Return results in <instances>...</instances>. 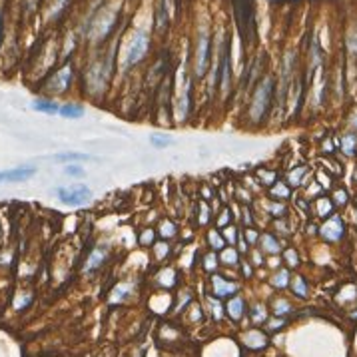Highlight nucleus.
<instances>
[{
    "label": "nucleus",
    "mask_w": 357,
    "mask_h": 357,
    "mask_svg": "<svg viewBox=\"0 0 357 357\" xmlns=\"http://www.w3.org/2000/svg\"><path fill=\"white\" fill-rule=\"evenodd\" d=\"M271 94H273V78H266L251 98V104H250V118L251 122H260L264 120L266 112L269 108V102H271Z\"/></svg>",
    "instance_id": "nucleus-1"
},
{
    "label": "nucleus",
    "mask_w": 357,
    "mask_h": 357,
    "mask_svg": "<svg viewBox=\"0 0 357 357\" xmlns=\"http://www.w3.org/2000/svg\"><path fill=\"white\" fill-rule=\"evenodd\" d=\"M56 196L66 206H82L92 197V192L84 184H72V186H66V188H58Z\"/></svg>",
    "instance_id": "nucleus-2"
},
{
    "label": "nucleus",
    "mask_w": 357,
    "mask_h": 357,
    "mask_svg": "<svg viewBox=\"0 0 357 357\" xmlns=\"http://www.w3.org/2000/svg\"><path fill=\"white\" fill-rule=\"evenodd\" d=\"M208 64H210V36L206 32H202L197 38V46H196V76L202 78L206 70H208Z\"/></svg>",
    "instance_id": "nucleus-3"
},
{
    "label": "nucleus",
    "mask_w": 357,
    "mask_h": 357,
    "mask_svg": "<svg viewBox=\"0 0 357 357\" xmlns=\"http://www.w3.org/2000/svg\"><path fill=\"white\" fill-rule=\"evenodd\" d=\"M148 50V36L146 32H136L132 38V44H130V50L126 54V66H134L138 64L144 58V54Z\"/></svg>",
    "instance_id": "nucleus-4"
},
{
    "label": "nucleus",
    "mask_w": 357,
    "mask_h": 357,
    "mask_svg": "<svg viewBox=\"0 0 357 357\" xmlns=\"http://www.w3.org/2000/svg\"><path fill=\"white\" fill-rule=\"evenodd\" d=\"M110 62H112V56H108L106 62H102V60H98L88 72V80H90V88L94 90H100L104 88V84H106V76L108 72H110Z\"/></svg>",
    "instance_id": "nucleus-5"
},
{
    "label": "nucleus",
    "mask_w": 357,
    "mask_h": 357,
    "mask_svg": "<svg viewBox=\"0 0 357 357\" xmlns=\"http://www.w3.org/2000/svg\"><path fill=\"white\" fill-rule=\"evenodd\" d=\"M230 44L226 42L224 48H222V62H220V70L215 72V82H220V88L226 94L230 88Z\"/></svg>",
    "instance_id": "nucleus-6"
},
{
    "label": "nucleus",
    "mask_w": 357,
    "mask_h": 357,
    "mask_svg": "<svg viewBox=\"0 0 357 357\" xmlns=\"http://www.w3.org/2000/svg\"><path fill=\"white\" fill-rule=\"evenodd\" d=\"M114 20H116V10H110L108 14L104 12V14H100V16L96 18V22H94V26L90 30L92 40H102L110 32V28L114 26Z\"/></svg>",
    "instance_id": "nucleus-7"
},
{
    "label": "nucleus",
    "mask_w": 357,
    "mask_h": 357,
    "mask_svg": "<svg viewBox=\"0 0 357 357\" xmlns=\"http://www.w3.org/2000/svg\"><path fill=\"white\" fill-rule=\"evenodd\" d=\"M322 235L327 242H338L343 235V222L340 215H333L331 220H327L322 226Z\"/></svg>",
    "instance_id": "nucleus-8"
},
{
    "label": "nucleus",
    "mask_w": 357,
    "mask_h": 357,
    "mask_svg": "<svg viewBox=\"0 0 357 357\" xmlns=\"http://www.w3.org/2000/svg\"><path fill=\"white\" fill-rule=\"evenodd\" d=\"M36 174V168H28V166H20V168H12L6 172H0V182H26Z\"/></svg>",
    "instance_id": "nucleus-9"
},
{
    "label": "nucleus",
    "mask_w": 357,
    "mask_h": 357,
    "mask_svg": "<svg viewBox=\"0 0 357 357\" xmlns=\"http://www.w3.org/2000/svg\"><path fill=\"white\" fill-rule=\"evenodd\" d=\"M70 80H72V68L66 66V68H62V70L58 72L52 80H50L48 90H50V92H64V90L68 88Z\"/></svg>",
    "instance_id": "nucleus-10"
},
{
    "label": "nucleus",
    "mask_w": 357,
    "mask_h": 357,
    "mask_svg": "<svg viewBox=\"0 0 357 357\" xmlns=\"http://www.w3.org/2000/svg\"><path fill=\"white\" fill-rule=\"evenodd\" d=\"M212 284H214V293L217 298H226V295H232V293L237 291V286H235V284L224 282L220 275H214V277H212Z\"/></svg>",
    "instance_id": "nucleus-11"
},
{
    "label": "nucleus",
    "mask_w": 357,
    "mask_h": 357,
    "mask_svg": "<svg viewBox=\"0 0 357 357\" xmlns=\"http://www.w3.org/2000/svg\"><path fill=\"white\" fill-rule=\"evenodd\" d=\"M30 106H32V110L46 112V114H58L60 112V106L56 102H52V100H34Z\"/></svg>",
    "instance_id": "nucleus-12"
},
{
    "label": "nucleus",
    "mask_w": 357,
    "mask_h": 357,
    "mask_svg": "<svg viewBox=\"0 0 357 357\" xmlns=\"http://www.w3.org/2000/svg\"><path fill=\"white\" fill-rule=\"evenodd\" d=\"M244 341H246L248 347L257 349V347H264V345H266V335H264L262 331H248L246 338H244Z\"/></svg>",
    "instance_id": "nucleus-13"
},
{
    "label": "nucleus",
    "mask_w": 357,
    "mask_h": 357,
    "mask_svg": "<svg viewBox=\"0 0 357 357\" xmlns=\"http://www.w3.org/2000/svg\"><path fill=\"white\" fill-rule=\"evenodd\" d=\"M341 150L347 156H353L357 150V134H347L341 138Z\"/></svg>",
    "instance_id": "nucleus-14"
},
{
    "label": "nucleus",
    "mask_w": 357,
    "mask_h": 357,
    "mask_svg": "<svg viewBox=\"0 0 357 357\" xmlns=\"http://www.w3.org/2000/svg\"><path fill=\"white\" fill-rule=\"evenodd\" d=\"M228 313H230V318H233V320H240L242 313H244V300L242 298L230 300L228 302Z\"/></svg>",
    "instance_id": "nucleus-15"
},
{
    "label": "nucleus",
    "mask_w": 357,
    "mask_h": 357,
    "mask_svg": "<svg viewBox=\"0 0 357 357\" xmlns=\"http://www.w3.org/2000/svg\"><path fill=\"white\" fill-rule=\"evenodd\" d=\"M58 114H62L64 118H80L82 114H84V108L82 106H76V104H64V106H60V112Z\"/></svg>",
    "instance_id": "nucleus-16"
},
{
    "label": "nucleus",
    "mask_w": 357,
    "mask_h": 357,
    "mask_svg": "<svg viewBox=\"0 0 357 357\" xmlns=\"http://www.w3.org/2000/svg\"><path fill=\"white\" fill-rule=\"evenodd\" d=\"M104 257H106V250H102V248H98V250L92 251V255H90L88 264H86V269H96L98 266H102V262H104Z\"/></svg>",
    "instance_id": "nucleus-17"
},
{
    "label": "nucleus",
    "mask_w": 357,
    "mask_h": 357,
    "mask_svg": "<svg viewBox=\"0 0 357 357\" xmlns=\"http://www.w3.org/2000/svg\"><path fill=\"white\" fill-rule=\"evenodd\" d=\"M262 246H264V250L268 251V253H277V251H280L277 240H275L273 235H269V233H264V235H262Z\"/></svg>",
    "instance_id": "nucleus-18"
},
{
    "label": "nucleus",
    "mask_w": 357,
    "mask_h": 357,
    "mask_svg": "<svg viewBox=\"0 0 357 357\" xmlns=\"http://www.w3.org/2000/svg\"><path fill=\"white\" fill-rule=\"evenodd\" d=\"M90 158H92V156H88V154H76V152H66V154L54 156V160H58V162H70V160L82 162V160H90Z\"/></svg>",
    "instance_id": "nucleus-19"
},
{
    "label": "nucleus",
    "mask_w": 357,
    "mask_h": 357,
    "mask_svg": "<svg viewBox=\"0 0 357 357\" xmlns=\"http://www.w3.org/2000/svg\"><path fill=\"white\" fill-rule=\"evenodd\" d=\"M293 291H295L300 298H305L307 287H305V282L302 280V277H293Z\"/></svg>",
    "instance_id": "nucleus-20"
},
{
    "label": "nucleus",
    "mask_w": 357,
    "mask_h": 357,
    "mask_svg": "<svg viewBox=\"0 0 357 357\" xmlns=\"http://www.w3.org/2000/svg\"><path fill=\"white\" fill-rule=\"evenodd\" d=\"M305 172H307V168H298L295 172H291V176H289V182L293 184V186H298V184H302V178L305 176Z\"/></svg>",
    "instance_id": "nucleus-21"
},
{
    "label": "nucleus",
    "mask_w": 357,
    "mask_h": 357,
    "mask_svg": "<svg viewBox=\"0 0 357 357\" xmlns=\"http://www.w3.org/2000/svg\"><path fill=\"white\" fill-rule=\"evenodd\" d=\"M287 277H289V273H287L286 269H282V271H280V273H277V275L273 277V284H275L277 287H286L287 282H289Z\"/></svg>",
    "instance_id": "nucleus-22"
},
{
    "label": "nucleus",
    "mask_w": 357,
    "mask_h": 357,
    "mask_svg": "<svg viewBox=\"0 0 357 357\" xmlns=\"http://www.w3.org/2000/svg\"><path fill=\"white\" fill-rule=\"evenodd\" d=\"M273 307H275V313H277V315H286L287 311L291 309L286 300H277V302L273 304Z\"/></svg>",
    "instance_id": "nucleus-23"
},
{
    "label": "nucleus",
    "mask_w": 357,
    "mask_h": 357,
    "mask_svg": "<svg viewBox=\"0 0 357 357\" xmlns=\"http://www.w3.org/2000/svg\"><path fill=\"white\" fill-rule=\"evenodd\" d=\"M318 214L320 215L331 214V202H327V200H320V202H318Z\"/></svg>",
    "instance_id": "nucleus-24"
},
{
    "label": "nucleus",
    "mask_w": 357,
    "mask_h": 357,
    "mask_svg": "<svg viewBox=\"0 0 357 357\" xmlns=\"http://www.w3.org/2000/svg\"><path fill=\"white\" fill-rule=\"evenodd\" d=\"M126 291H130V286L116 287V289H114V295H112V302H116V300H118V302H120V300H124L126 295H128Z\"/></svg>",
    "instance_id": "nucleus-25"
},
{
    "label": "nucleus",
    "mask_w": 357,
    "mask_h": 357,
    "mask_svg": "<svg viewBox=\"0 0 357 357\" xmlns=\"http://www.w3.org/2000/svg\"><path fill=\"white\" fill-rule=\"evenodd\" d=\"M222 260H224L226 264H235V262H237V251H235V250H224V253H222Z\"/></svg>",
    "instance_id": "nucleus-26"
},
{
    "label": "nucleus",
    "mask_w": 357,
    "mask_h": 357,
    "mask_svg": "<svg viewBox=\"0 0 357 357\" xmlns=\"http://www.w3.org/2000/svg\"><path fill=\"white\" fill-rule=\"evenodd\" d=\"M271 194H273V196H280V197H287L289 196V190H287L284 184H277L275 188H271Z\"/></svg>",
    "instance_id": "nucleus-27"
},
{
    "label": "nucleus",
    "mask_w": 357,
    "mask_h": 357,
    "mask_svg": "<svg viewBox=\"0 0 357 357\" xmlns=\"http://www.w3.org/2000/svg\"><path fill=\"white\" fill-rule=\"evenodd\" d=\"M64 174H68V176H82L84 174V168L82 166H66L64 168Z\"/></svg>",
    "instance_id": "nucleus-28"
},
{
    "label": "nucleus",
    "mask_w": 357,
    "mask_h": 357,
    "mask_svg": "<svg viewBox=\"0 0 357 357\" xmlns=\"http://www.w3.org/2000/svg\"><path fill=\"white\" fill-rule=\"evenodd\" d=\"M210 242H212V246H214L215 250H224V240L220 237V233L215 232L210 233Z\"/></svg>",
    "instance_id": "nucleus-29"
},
{
    "label": "nucleus",
    "mask_w": 357,
    "mask_h": 357,
    "mask_svg": "<svg viewBox=\"0 0 357 357\" xmlns=\"http://www.w3.org/2000/svg\"><path fill=\"white\" fill-rule=\"evenodd\" d=\"M150 142L154 146H166V144H172V140L166 136H150Z\"/></svg>",
    "instance_id": "nucleus-30"
},
{
    "label": "nucleus",
    "mask_w": 357,
    "mask_h": 357,
    "mask_svg": "<svg viewBox=\"0 0 357 357\" xmlns=\"http://www.w3.org/2000/svg\"><path fill=\"white\" fill-rule=\"evenodd\" d=\"M286 260H287L289 266H298V264H300V257H298V253H295L293 250L286 251Z\"/></svg>",
    "instance_id": "nucleus-31"
},
{
    "label": "nucleus",
    "mask_w": 357,
    "mask_h": 357,
    "mask_svg": "<svg viewBox=\"0 0 357 357\" xmlns=\"http://www.w3.org/2000/svg\"><path fill=\"white\" fill-rule=\"evenodd\" d=\"M162 233H164V235H174V226H172V224H170V222H164V224H162Z\"/></svg>",
    "instance_id": "nucleus-32"
},
{
    "label": "nucleus",
    "mask_w": 357,
    "mask_h": 357,
    "mask_svg": "<svg viewBox=\"0 0 357 357\" xmlns=\"http://www.w3.org/2000/svg\"><path fill=\"white\" fill-rule=\"evenodd\" d=\"M260 178H264L266 180V182H264V184H273V182H275V174H271V172H260Z\"/></svg>",
    "instance_id": "nucleus-33"
},
{
    "label": "nucleus",
    "mask_w": 357,
    "mask_h": 357,
    "mask_svg": "<svg viewBox=\"0 0 357 357\" xmlns=\"http://www.w3.org/2000/svg\"><path fill=\"white\" fill-rule=\"evenodd\" d=\"M269 212H273V215H284L286 208L282 204H273V206H269Z\"/></svg>",
    "instance_id": "nucleus-34"
},
{
    "label": "nucleus",
    "mask_w": 357,
    "mask_h": 357,
    "mask_svg": "<svg viewBox=\"0 0 357 357\" xmlns=\"http://www.w3.org/2000/svg\"><path fill=\"white\" fill-rule=\"evenodd\" d=\"M253 320H255V322L266 320V311H264V307H255V311H253Z\"/></svg>",
    "instance_id": "nucleus-35"
},
{
    "label": "nucleus",
    "mask_w": 357,
    "mask_h": 357,
    "mask_svg": "<svg viewBox=\"0 0 357 357\" xmlns=\"http://www.w3.org/2000/svg\"><path fill=\"white\" fill-rule=\"evenodd\" d=\"M156 253H158V257H164L168 253V246L166 244H156Z\"/></svg>",
    "instance_id": "nucleus-36"
},
{
    "label": "nucleus",
    "mask_w": 357,
    "mask_h": 357,
    "mask_svg": "<svg viewBox=\"0 0 357 357\" xmlns=\"http://www.w3.org/2000/svg\"><path fill=\"white\" fill-rule=\"evenodd\" d=\"M212 266H215V257L214 255H208V257H206V268L212 269Z\"/></svg>",
    "instance_id": "nucleus-37"
},
{
    "label": "nucleus",
    "mask_w": 357,
    "mask_h": 357,
    "mask_svg": "<svg viewBox=\"0 0 357 357\" xmlns=\"http://www.w3.org/2000/svg\"><path fill=\"white\" fill-rule=\"evenodd\" d=\"M152 240H154V232H146L142 235V242H144V244H148V242H152Z\"/></svg>",
    "instance_id": "nucleus-38"
},
{
    "label": "nucleus",
    "mask_w": 357,
    "mask_h": 357,
    "mask_svg": "<svg viewBox=\"0 0 357 357\" xmlns=\"http://www.w3.org/2000/svg\"><path fill=\"white\" fill-rule=\"evenodd\" d=\"M335 202L338 204H345V192H338L335 194Z\"/></svg>",
    "instance_id": "nucleus-39"
},
{
    "label": "nucleus",
    "mask_w": 357,
    "mask_h": 357,
    "mask_svg": "<svg viewBox=\"0 0 357 357\" xmlns=\"http://www.w3.org/2000/svg\"><path fill=\"white\" fill-rule=\"evenodd\" d=\"M226 235L230 237V242H233V240H235V228H228V232H226Z\"/></svg>",
    "instance_id": "nucleus-40"
},
{
    "label": "nucleus",
    "mask_w": 357,
    "mask_h": 357,
    "mask_svg": "<svg viewBox=\"0 0 357 357\" xmlns=\"http://www.w3.org/2000/svg\"><path fill=\"white\" fill-rule=\"evenodd\" d=\"M282 325H284V322H282V320H277V322H271V323H269V327H271V329H280Z\"/></svg>",
    "instance_id": "nucleus-41"
},
{
    "label": "nucleus",
    "mask_w": 357,
    "mask_h": 357,
    "mask_svg": "<svg viewBox=\"0 0 357 357\" xmlns=\"http://www.w3.org/2000/svg\"><path fill=\"white\" fill-rule=\"evenodd\" d=\"M255 237H257V235L251 232V230H248V240H250V242H255Z\"/></svg>",
    "instance_id": "nucleus-42"
},
{
    "label": "nucleus",
    "mask_w": 357,
    "mask_h": 357,
    "mask_svg": "<svg viewBox=\"0 0 357 357\" xmlns=\"http://www.w3.org/2000/svg\"><path fill=\"white\" fill-rule=\"evenodd\" d=\"M226 222H228V212H224V215H222V217H220V224H222V226H224V224H226Z\"/></svg>",
    "instance_id": "nucleus-43"
}]
</instances>
